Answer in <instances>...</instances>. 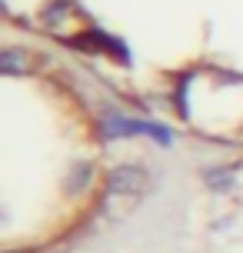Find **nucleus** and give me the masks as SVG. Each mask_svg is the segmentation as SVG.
Instances as JSON below:
<instances>
[{
    "mask_svg": "<svg viewBox=\"0 0 243 253\" xmlns=\"http://www.w3.org/2000/svg\"><path fill=\"white\" fill-rule=\"evenodd\" d=\"M147 187V173L137 170V167H120L107 177V190L110 193H140Z\"/></svg>",
    "mask_w": 243,
    "mask_h": 253,
    "instance_id": "f257e3e1",
    "label": "nucleus"
},
{
    "mask_svg": "<svg viewBox=\"0 0 243 253\" xmlns=\"http://www.w3.org/2000/svg\"><path fill=\"white\" fill-rule=\"evenodd\" d=\"M107 130L110 133H150V137H157V140H166L170 133H166L163 126H154V124H140V120H110L107 124Z\"/></svg>",
    "mask_w": 243,
    "mask_h": 253,
    "instance_id": "f03ea898",
    "label": "nucleus"
}]
</instances>
